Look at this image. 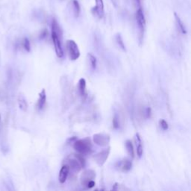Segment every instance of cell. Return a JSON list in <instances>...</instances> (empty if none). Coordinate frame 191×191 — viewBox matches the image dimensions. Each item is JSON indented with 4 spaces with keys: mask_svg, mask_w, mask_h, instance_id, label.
Wrapping results in <instances>:
<instances>
[{
    "mask_svg": "<svg viewBox=\"0 0 191 191\" xmlns=\"http://www.w3.org/2000/svg\"><path fill=\"white\" fill-rule=\"evenodd\" d=\"M125 148L127 149L128 154L130 155L132 158H134V150L133 144H132V142L130 140H127L125 141Z\"/></svg>",
    "mask_w": 191,
    "mask_h": 191,
    "instance_id": "obj_17",
    "label": "cell"
},
{
    "mask_svg": "<svg viewBox=\"0 0 191 191\" xmlns=\"http://www.w3.org/2000/svg\"><path fill=\"white\" fill-rule=\"evenodd\" d=\"M46 93L45 89H43L42 91L39 94V99L37 101V108L38 110H42L43 109L44 106L46 105Z\"/></svg>",
    "mask_w": 191,
    "mask_h": 191,
    "instance_id": "obj_13",
    "label": "cell"
},
{
    "mask_svg": "<svg viewBox=\"0 0 191 191\" xmlns=\"http://www.w3.org/2000/svg\"><path fill=\"white\" fill-rule=\"evenodd\" d=\"M23 46H24V49H25V50L27 51L28 52H29L31 50V46H30V42H29V39L28 38H24L23 40Z\"/></svg>",
    "mask_w": 191,
    "mask_h": 191,
    "instance_id": "obj_24",
    "label": "cell"
},
{
    "mask_svg": "<svg viewBox=\"0 0 191 191\" xmlns=\"http://www.w3.org/2000/svg\"><path fill=\"white\" fill-rule=\"evenodd\" d=\"M174 16H175V19H176V22H177L178 26V28H179L181 33L184 34H187V30H186V28H185V25H184V22H183V21L181 20L179 16L176 13H174Z\"/></svg>",
    "mask_w": 191,
    "mask_h": 191,
    "instance_id": "obj_16",
    "label": "cell"
},
{
    "mask_svg": "<svg viewBox=\"0 0 191 191\" xmlns=\"http://www.w3.org/2000/svg\"><path fill=\"white\" fill-rule=\"evenodd\" d=\"M135 18L139 30V38H140V41L141 42L143 38L144 32H145L146 29V18L145 16H144V13L142 9V7L137 8Z\"/></svg>",
    "mask_w": 191,
    "mask_h": 191,
    "instance_id": "obj_4",
    "label": "cell"
},
{
    "mask_svg": "<svg viewBox=\"0 0 191 191\" xmlns=\"http://www.w3.org/2000/svg\"><path fill=\"white\" fill-rule=\"evenodd\" d=\"M112 123H113V128L115 129H118L120 127V120H119V117L115 114L114 117L113 118V121H112Z\"/></svg>",
    "mask_w": 191,
    "mask_h": 191,
    "instance_id": "obj_22",
    "label": "cell"
},
{
    "mask_svg": "<svg viewBox=\"0 0 191 191\" xmlns=\"http://www.w3.org/2000/svg\"><path fill=\"white\" fill-rule=\"evenodd\" d=\"M69 168L66 164H63L62 167L59 172V176H58V180L59 182L61 184H64L67 179L68 176L69 174Z\"/></svg>",
    "mask_w": 191,
    "mask_h": 191,
    "instance_id": "obj_11",
    "label": "cell"
},
{
    "mask_svg": "<svg viewBox=\"0 0 191 191\" xmlns=\"http://www.w3.org/2000/svg\"><path fill=\"white\" fill-rule=\"evenodd\" d=\"M73 143V148L78 152V154L81 155H87L90 154L93 151V146L89 137H85L80 140L76 139Z\"/></svg>",
    "mask_w": 191,
    "mask_h": 191,
    "instance_id": "obj_2",
    "label": "cell"
},
{
    "mask_svg": "<svg viewBox=\"0 0 191 191\" xmlns=\"http://www.w3.org/2000/svg\"><path fill=\"white\" fill-rule=\"evenodd\" d=\"M64 164H66L69 167V171L77 173L85 167V159L80 154H72L65 158Z\"/></svg>",
    "mask_w": 191,
    "mask_h": 191,
    "instance_id": "obj_1",
    "label": "cell"
},
{
    "mask_svg": "<svg viewBox=\"0 0 191 191\" xmlns=\"http://www.w3.org/2000/svg\"><path fill=\"white\" fill-rule=\"evenodd\" d=\"M87 58V60L88 61H89V63H90V66H91L92 69H96L97 64V58H96L93 54H91V53H88Z\"/></svg>",
    "mask_w": 191,
    "mask_h": 191,
    "instance_id": "obj_19",
    "label": "cell"
},
{
    "mask_svg": "<svg viewBox=\"0 0 191 191\" xmlns=\"http://www.w3.org/2000/svg\"><path fill=\"white\" fill-rule=\"evenodd\" d=\"M66 50L69 59L76 61L80 57V51L78 45L73 40H68L66 43Z\"/></svg>",
    "mask_w": 191,
    "mask_h": 191,
    "instance_id": "obj_5",
    "label": "cell"
},
{
    "mask_svg": "<svg viewBox=\"0 0 191 191\" xmlns=\"http://www.w3.org/2000/svg\"><path fill=\"white\" fill-rule=\"evenodd\" d=\"M112 190H120V191L130 190L129 188H128L127 187H125V185H123V184H119V183H115V184H113Z\"/></svg>",
    "mask_w": 191,
    "mask_h": 191,
    "instance_id": "obj_21",
    "label": "cell"
},
{
    "mask_svg": "<svg viewBox=\"0 0 191 191\" xmlns=\"http://www.w3.org/2000/svg\"><path fill=\"white\" fill-rule=\"evenodd\" d=\"M151 113H152V110H151V108L149 107H148L145 111V114L146 118H149L151 117Z\"/></svg>",
    "mask_w": 191,
    "mask_h": 191,
    "instance_id": "obj_26",
    "label": "cell"
},
{
    "mask_svg": "<svg viewBox=\"0 0 191 191\" xmlns=\"http://www.w3.org/2000/svg\"><path fill=\"white\" fill-rule=\"evenodd\" d=\"M112 3H113V5H114V6H117V2H118V0H111Z\"/></svg>",
    "mask_w": 191,
    "mask_h": 191,
    "instance_id": "obj_27",
    "label": "cell"
},
{
    "mask_svg": "<svg viewBox=\"0 0 191 191\" xmlns=\"http://www.w3.org/2000/svg\"><path fill=\"white\" fill-rule=\"evenodd\" d=\"M18 104L19 107L21 110L23 111H26L28 109V103L25 97L22 95H20L18 97Z\"/></svg>",
    "mask_w": 191,
    "mask_h": 191,
    "instance_id": "obj_15",
    "label": "cell"
},
{
    "mask_svg": "<svg viewBox=\"0 0 191 191\" xmlns=\"http://www.w3.org/2000/svg\"><path fill=\"white\" fill-rule=\"evenodd\" d=\"M110 135L105 133H98L93 136V141L94 143L101 147L107 146L110 143Z\"/></svg>",
    "mask_w": 191,
    "mask_h": 191,
    "instance_id": "obj_6",
    "label": "cell"
},
{
    "mask_svg": "<svg viewBox=\"0 0 191 191\" xmlns=\"http://www.w3.org/2000/svg\"><path fill=\"white\" fill-rule=\"evenodd\" d=\"M59 37H61V36L58 35L55 31L52 30V39L53 44H54L56 55L58 58H61L64 57V50H63L62 46H61V41Z\"/></svg>",
    "mask_w": 191,
    "mask_h": 191,
    "instance_id": "obj_7",
    "label": "cell"
},
{
    "mask_svg": "<svg viewBox=\"0 0 191 191\" xmlns=\"http://www.w3.org/2000/svg\"><path fill=\"white\" fill-rule=\"evenodd\" d=\"M132 167V163L129 159L124 158L121 161H119L117 164H116V168L120 172L122 173H127L129 172Z\"/></svg>",
    "mask_w": 191,
    "mask_h": 191,
    "instance_id": "obj_10",
    "label": "cell"
},
{
    "mask_svg": "<svg viewBox=\"0 0 191 191\" xmlns=\"http://www.w3.org/2000/svg\"><path fill=\"white\" fill-rule=\"evenodd\" d=\"M72 5H73V12H74V15L76 17H78L81 12V7L77 0H72Z\"/></svg>",
    "mask_w": 191,
    "mask_h": 191,
    "instance_id": "obj_18",
    "label": "cell"
},
{
    "mask_svg": "<svg viewBox=\"0 0 191 191\" xmlns=\"http://www.w3.org/2000/svg\"><path fill=\"white\" fill-rule=\"evenodd\" d=\"M78 89L81 97H85L86 95V81L85 78H81L78 81Z\"/></svg>",
    "mask_w": 191,
    "mask_h": 191,
    "instance_id": "obj_14",
    "label": "cell"
},
{
    "mask_svg": "<svg viewBox=\"0 0 191 191\" xmlns=\"http://www.w3.org/2000/svg\"><path fill=\"white\" fill-rule=\"evenodd\" d=\"M96 6L92 8V14L95 17L101 19L105 15V7H104L103 0H95Z\"/></svg>",
    "mask_w": 191,
    "mask_h": 191,
    "instance_id": "obj_9",
    "label": "cell"
},
{
    "mask_svg": "<svg viewBox=\"0 0 191 191\" xmlns=\"http://www.w3.org/2000/svg\"><path fill=\"white\" fill-rule=\"evenodd\" d=\"M111 152V147H108L107 149H103L102 151L97 153V155H95L93 156V159H94L95 162L97 163L99 167H102L106 162L107 159L108 158V156L110 154Z\"/></svg>",
    "mask_w": 191,
    "mask_h": 191,
    "instance_id": "obj_8",
    "label": "cell"
},
{
    "mask_svg": "<svg viewBox=\"0 0 191 191\" xmlns=\"http://www.w3.org/2000/svg\"><path fill=\"white\" fill-rule=\"evenodd\" d=\"M115 39L116 41H117V43L118 44V46H120V49H122L124 52H125L126 49H125V44H124V42L123 41H122V37H121V35H120V34H117V35H116L115 37Z\"/></svg>",
    "mask_w": 191,
    "mask_h": 191,
    "instance_id": "obj_20",
    "label": "cell"
},
{
    "mask_svg": "<svg viewBox=\"0 0 191 191\" xmlns=\"http://www.w3.org/2000/svg\"><path fill=\"white\" fill-rule=\"evenodd\" d=\"M159 125H160V126H161V129L164 131L167 130L168 128H169V125H168L167 122L165 120H164V119H161V120H160V121H159Z\"/></svg>",
    "mask_w": 191,
    "mask_h": 191,
    "instance_id": "obj_23",
    "label": "cell"
},
{
    "mask_svg": "<svg viewBox=\"0 0 191 191\" xmlns=\"http://www.w3.org/2000/svg\"><path fill=\"white\" fill-rule=\"evenodd\" d=\"M135 143H136V151H137V155L138 157H141L143 155V143L142 140H141V137L139 133H136L135 137Z\"/></svg>",
    "mask_w": 191,
    "mask_h": 191,
    "instance_id": "obj_12",
    "label": "cell"
},
{
    "mask_svg": "<svg viewBox=\"0 0 191 191\" xmlns=\"http://www.w3.org/2000/svg\"><path fill=\"white\" fill-rule=\"evenodd\" d=\"M141 1H142V0H133L134 5L135 6L136 9L141 7Z\"/></svg>",
    "mask_w": 191,
    "mask_h": 191,
    "instance_id": "obj_25",
    "label": "cell"
},
{
    "mask_svg": "<svg viewBox=\"0 0 191 191\" xmlns=\"http://www.w3.org/2000/svg\"><path fill=\"white\" fill-rule=\"evenodd\" d=\"M96 173L93 169H86L81 173L80 176V183L81 186L85 189H90L95 186Z\"/></svg>",
    "mask_w": 191,
    "mask_h": 191,
    "instance_id": "obj_3",
    "label": "cell"
},
{
    "mask_svg": "<svg viewBox=\"0 0 191 191\" xmlns=\"http://www.w3.org/2000/svg\"><path fill=\"white\" fill-rule=\"evenodd\" d=\"M0 120H1V117H0Z\"/></svg>",
    "mask_w": 191,
    "mask_h": 191,
    "instance_id": "obj_28",
    "label": "cell"
}]
</instances>
